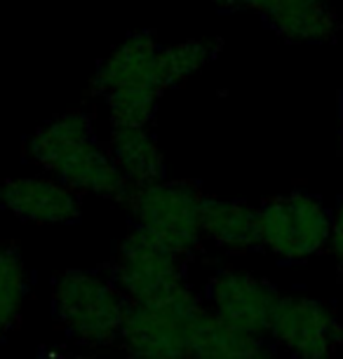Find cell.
I'll return each instance as SVG.
<instances>
[{"label":"cell","instance_id":"15","mask_svg":"<svg viewBox=\"0 0 343 359\" xmlns=\"http://www.w3.org/2000/svg\"><path fill=\"white\" fill-rule=\"evenodd\" d=\"M29 277L24 261L15 249L0 245V338H5L22 315Z\"/></svg>","mask_w":343,"mask_h":359},{"label":"cell","instance_id":"20","mask_svg":"<svg viewBox=\"0 0 343 359\" xmlns=\"http://www.w3.org/2000/svg\"><path fill=\"white\" fill-rule=\"evenodd\" d=\"M212 3H217L219 8H228V0H212Z\"/></svg>","mask_w":343,"mask_h":359},{"label":"cell","instance_id":"5","mask_svg":"<svg viewBox=\"0 0 343 359\" xmlns=\"http://www.w3.org/2000/svg\"><path fill=\"white\" fill-rule=\"evenodd\" d=\"M259 216L261 247L282 261H306L329 247L332 216L313 195H280L264 202Z\"/></svg>","mask_w":343,"mask_h":359},{"label":"cell","instance_id":"10","mask_svg":"<svg viewBox=\"0 0 343 359\" xmlns=\"http://www.w3.org/2000/svg\"><path fill=\"white\" fill-rule=\"evenodd\" d=\"M160 47L149 33H134L120 43L111 57L99 66L92 80V92L113 94L123 90H149L163 94V80L158 71Z\"/></svg>","mask_w":343,"mask_h":359},{"label":"cell","instance_id":"8","mask_svg":"<svg viewBox=\"0 0 343 359\" xmlns=\"http://www.w3.org/2000/svg\"><path fill=\"white\" fill-rule=\"evenodd\" d=\"M280 291L245 270H221L207 287L212 313L245 334L264 338L271 329Z\"/></svg>","mask_w":343,"mask_h":359},{"label":"cell","instance_id":"17","mask_svg":"<svg viewBox=\"0 0 343 359\" xmlns=\"http://www.w3.org/2000/svg\"><path fill=\"white\" fill-rule=\"evenodd\" d=\"M158 92L149 90H123L106 94L111 127H146L158 106Z\"/></svg>","mask_w":343,"mask_h":359},{"label":"cell","instance_id":"7","mask_svg":"<svg viewBox=\"0 0 343 359\" xmlns=\"http://www.w3.org/2000/svg\"><path fill=\"white\" fill-rule=\"evenodd\" d=\"M268 334L292 359H334L343 348V322L311 296H280Z\"/></svg>","mask_w":343,"mask_h":359},{"label":"cell","instance_id":"21","mask_svg":"<svg viewBox=\"0 0 343 359\" xmlns=\"http://www.w3.org/2000/svg\"><path fill=\"white\" fill-rule=\"evenodd\" d=\"M341 148H343V113H341Z\"/></svg>","mask_w":343,"mask_h":359},{"label":"cell","instance_id":"1","mask_svg":"<svg viewBox=\"0 0 343 359\" xmlns=\"http://www.w3.org/2000/svg\"><path fill=\"white\" fill-rule=\"evenodd\" d=\"M29 158L57 176L76 193H92L106 200L127 202L132 186L120 174L111 153L94 141L90 115L71 111L33 134L26 144Z\"/></svg>","mask_w":343,"mask_h":359},{"label":"cell","instance_id":"2","mask_svg":"<svg viewBox=\"0 0 343 359\" xmlns=\"http://www.w3.org/2000/svg\"><path fill=\"white\" fill-rule=\"evenodd\" d=\"M52 310L69 338L87 348H104L118 341L127 301L109 277L64 270L52 287Z\"/></svg>","mask_w":343,"mask_h":359},{"label":"cell","instance_id":"6","mask_svg":"<svg viewBox=\"0 0 343 359\" xmlns=\"http://www.w3.org/2000/svg\"><path fill=\"white\" fill-rule=\"evenodd\" d=\"M111 280L127 303L139 306L165 303L188 287L179 256L170 254L137 228L118 245Z\"/></svg>","mask_w":343,"mask_h":359},{"label":"cell","instance_id":"4","mask_svg":"<svg viewBox=\"0 0 343 359\" xmlns=\"http://www.w3.org/2000/svg\"><path fill=\"white\" fill-rule=\"evenodd\" d=\"M203 313L191 287L165 303H127L118 343L130 359H188L193 327Z\"/></svg>","mask_w":343,"mask_h":359},{"label":"cell","instance_id":"13","mask_svg":"<svg viewBox=\"0 0 343 359\" xmlns=\"http://www.w3.org/2000/svg\"><path fill=\"white\" fill-rule=\"evenodd\" d=\"M109 153L132 188L165 181V155L146 127H111Z\"/></svg>","mask_w":343,"mask_h":359},{"label":"cell","instance_id":"22","mask_svg":"<svg viewBox=\"0 0 343 359\" xmlns=\"http://www.w3.org/2000/svg\"><path fill=\"white\" fill-rule=\"evenodd\" d=\"M266 359H273V357H266Z\"/></svg>","mask_w":343,"mask_h":359},{"label":"cell","instance_id":"9","mask_svg":"<svg viewBox=\"0 0 343 359\" xmlns=\"http://www.w3.org/2000/svg\"><path fill=\"white\" fill-rule=\"evenodd\" d=\"M0 207L22 221L40 223V226H62L78 219L83 202L76 191L59 184L57 179L17 176V179L0 181Z\"/></svg>","mask_w":343,"mask_h":359},{"label":"cell","instance_id":"19","mask_svg":"<svg viewBox=\"0 0 343 359\" xmlns=\"http://www.w3.org/2000/svg\"><path fill=\"white\" fill-rule=\"evenodd\" d=\"M47 359H97L90 355H69V357H47Z\"/></svg>","mask_w":343,"mask_h":359},{"label":"cell","instance_id":"16","mask_svg":"<svg viewBox=\"0 0 343 359\" xmlns=\"http://www.w3.org/2000/svg\"><path fill=\"white\" fill-rule=\"evenodd\" d=\"M214 54V43L210 40H186L174 47H165L158 54V71L163 87L167 90L170 85H177L188 76L198 73L203 66L210 62Z\"/></svg>","mask_w":343,"mask_h":359},{"label":"cell","instance_id":"23","mask_svg":"<svg viewBox=\"0 0 343 359\" xmlns=\"http://www.w3.org/2000/svg\"><path fill=\"white\" fill-rule=\"evenodd\" d=\"M322 3H327V0H322Z\"/></svg>","mask_w":343,"mask_h":359},{"label":"cell","instance_id":"3","mask_svg":"<svg viewBox=\"0 0 343 359\" xmlns=\"http://www.w3.org/2000/svg\"><path fill=\"white\" fill-rule=\"evenodd\" d=\"M205 195L191 181H160V184L132 188L130 205L137 230L174 256H188L203 242V209Z\"/></svg>","mask_w":343,"mask_h":359},{"label":"cell","instance_id":"14","mask_svg":"<svg viewBox=\"0 0 343 359\" xmlns=\"http://www.w3.org/2000/svg\"><path fill=\"white\" fill-rule=\"evenodd\" d=\"M268 348L264 338L245 334L219 320L212 310L198 317L191 334L188 359H266Z\"/></svg>","mask_w":343,"mask_h":359},{"label":"cell","instance_id":"12","mask_svg":"<svg viewBox=\"0 0 343 359\" xmlns=\"http://www.w3.org/2000/svg\"><path fill=\"white\" fill-rule=\"evenodd\" d=\"M254 10L294 43H327L336 36V17L322 0H254Z\"/></svg>","mask_w":343,"mask_h":359},{"label":"cell","instance_id":"11","mask_svg":"<svg viewBox=\"0 0 343 359\" xmlns=\"http://www.w3.org/2000/svg\"><path fill=\"white\" fill-rule=\"evenodd\" d=\"M200 223H203V237L226 252L240 254L261 247L259 207H250L247 202L205 198Z\"/></svg>","mask_w":343,"mask_h":359},{"label":"cell","instance_id":"18","mask_svg":"<svg viewBox=\"0 0 343 359\" xmlns=\"http://www.w3.org/2000/svg\"><path fill=\"white\" fill-rule=\"evenodd\" d=\"M329 249L336 256V261L343 266V200L336 214L332 216V237H329Z\"/></svg>","mask_w":343,"mask_h":359}]
</instances>
